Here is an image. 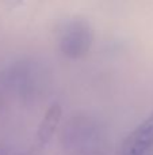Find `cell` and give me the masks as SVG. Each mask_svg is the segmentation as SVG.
I'll return each instance as SVG.
<instances>
[{"label": "cell", "mask_w": 153, "mask_h": 155, "mask_svg": "<svg viewBox=\"0 0 153 155\" xmlns=\"http://www.w3.org/2000/svg\"><path fill=\"white\" fill-rule=\"evenodd\" d=\"M62 117V109L58 104H53L45 113L42 121H41L39 127L37 131V137H35V144L31 150L26 155H37L50 142L53 135L56 134L57 128H58L60 123H61Z\"/></svg>", "instance_id": "cell-5"}, {"label": "cell", "mask_w": 153, "mask_h": 155, "mask_svg": "<svg viewBox=\"0 0 153 155\" xmlns=\"http://www.w3.org/2000/svg\"><path fill=\"white\" fill-rule=\"evenodd\" d=\"M22 2H23V0H5V3H8L10 5H18V4H20Z\"/></svg>", "instance_id": "cell-6"}, {"label": "cell", "mask_w": 153, "mask_h": 155, "mask_svg": "<svg viewBox=\"0 0 153 155\" xmlns=\"http://www.w3.org/2000/svg\"><path fill=\"white\" fill-rule=\"evenodd\" d=\"M149 155H153V153H152V154H149Z\"/></svg>", "instance_id": "cell-7"}, {"label": "cell", "mask_w": 153, "mask_h": 155, "mask_svg": "<svg viewBox=\"0 0 153 155\" xmlns=\"http://www.w3.org/2000/svg\"><path fill=\"white\" fill-rule=\"evenodd\" d=\"M61 143L67 155H107L108 136L98 118L87 113L70 116L62 127Z\"/></svg>", "instance_id": "cell-2"}, {"label": "cell", "mask_w": 153, "mask_h": 155, "mask_svg": "<svg viewBox=\"0 0 153 155\" xmlns=\"http://www.w3.org/2000/svg\"><path fill=\"white\" fill-rule=\"evenodd\" d=\"M49 86V71L42 61L22 57L12 61L0 74V87L23 102L37 101Z\"/></svg>", "instance_id": "cell-1"}, {"label": "cell", "mask_w": 153, "mask_h": 155, "mask_svg": "<svg viewBox=\"0 0 153 155\" xmlns=\"http://www.w3.org/2000/svg\"><path fill=\"white\" fill-rule=\"evenodd\" d=\"M153 153V112L122 142L118 155H149Z\"/></svg>", "instance_id": "cell-4"}, {"label": "cell", "mask_w": 153, "mask_h": 155, "mask_svg": "<svg viewBox=\"0 0 153 155\" xmlns=\"http://www.w3.org/2000/svg\"><path fill=\"white\" fill-rule=\"evenodd\" d=\"M92 42L94 29L87 19L80 16L68 18L57 26L58 49L68 59H83L91 51Z\"/></svg>", "instance_id": "cell-3"}]
</instances>
